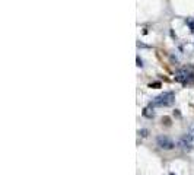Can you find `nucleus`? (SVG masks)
<instances>
[{
	"label": "nucleus",
	"instance_id": "nucleus-1",
	"mask_svg": "<svg viewBox=\"0 0 194 175\" xmlns=\"http://www.w3.org/2000/svg\"><path fill=\"white\" fill-rule=\"evenodd\" d=\"M174 101H175L174 92H163V93H160L159 96H156L150 102V107L152 108H156V107H169V105L174 104Z\"/></svg>",
	"mask_w": 194,
	"mask_h": 175
},
{
	"label": "nucleus",
	"instance_id": "nucleus-2",
	"mask_svg": "<svg viewBox=\"0 0 194 175\" xmlns=\"http://www.w3.org/2000/svg\"><path fill=\"white\" fill-rule=\"evenodd\" d=\"M175 80H178L179 83L183 85H190V83H194V72L190 70V69H179L175 75Z\"/></svg>",
	"mask_w": 194,
	"mask_h": 175
},
{
	"label": "nucleus",
	"instance_id": "nucleus-3",
	"mask_svg": "<svg viewBox=\"0 0 194 175\" xmlns=\"http://www.w3.org/2000/svg\"><path fill=\"white\" fill-rule=\"evenodd\" d=\"M156 143H158V146H159L160 149H163V150H171L175 147V143L172 142L169 137L163 136V134H160V136L156 137Z\"/></svg>",
	"mask_w": 194,
	"mask_h": 175
},
{
	"label": "nucleus",
	"instance_id": "nucleus-4",
	"mask_svg": "<svg viewBox=\"0 0 194 175\" xmlns=\"http://www.w3.org/2000/svg\"><path fill=\"white\" fill-rule=\"evenodd\" d=\"M191 143H193V142H191V140H190V139L187 137L186 134H184V136L181 137V140H179V146H181V147H183L184 150H188V152H190V150L193 149Z\"/></svg>",
	"mask_w": 194,
	"mask_h": 175
},
{
	"label": "nucleus",
	"instance_id": "nucleus-5",
	"mask_svg": "<svg viewBox=\"0 0 194 175\" xmlns=\"http://www.w3.org/2000/svg\"><path fill=\"white\" fill-rule=\"evenodd\" d=\"M186 136L188 137V139H190V140H191V142H194V125L191 127V128H190V130H188V131H187Z\"/></svg>",
	"mask_w": 194,
	"mask_h": 175
},
{
	"label": "nucleus",
	"instance_id": "nucleus-6",
	"mask_svg": "<svg viewBox=\"0 0 194 175\" xmlns=\"http://www.w3.org/2000/svg\"><path fill=\"white\" fill-rule=\"evenodd\" d=\"M143 115H144V117H147V118H152V117L155 115V112H153V111L150 112V109H149V108H146V109L143 111Z\"/></svg>",
	"mask_w": 194,
	"mask_h": 175
},
{
	"label": "nucleus",
	"instance_id": "nucleus-7",
	"mask_svg": "<svg viewBox=\"0 0 194 175\" xmlns=\"http://www.w3.org/2000/svg\"><path fill=\"white\" fill-rule=\"evenodd\" d=\"M139 134H140L142 137H146V136H147V130H140V131H139Z\"/></svg>",
	"mask_w": 194,
	"mask_h": 175
},
{
	"label": "nucleus",
	"instance_id": "nucleus-8",
	"mask_svg": "<svg viewBox=\"0 0 194 175\" xmlns=\"http://www.w3.org/2000/svg\"><path fill=\"white\" fill-rule=\"evenodd\" d=\"M137 66H139V67L143 66V61H142V58H140V57H137Z\"/></svg>",
	"mask_w": 194,
	"mask_h": 175
},
{
	"label": "nucleus",
	"instance_id": "nucleus-9",
	"mask_svg": "<svg viewBox=\"0 0 194 175\" xmlns=\"http://www.w3.org/2000/svg\"><path fill=\"white\" fill-rule=\"evenodd\" d=\"M188 24H190V26H191V31H194V22L193 21H188Z\"/></svg>",
	"mask_w": 194,
	"mask_h": 175
}]
</instances>
